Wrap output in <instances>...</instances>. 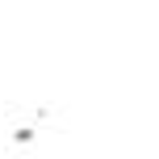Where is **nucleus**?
I'll return each mask as SVG.
<instances>
[]
</instances>
